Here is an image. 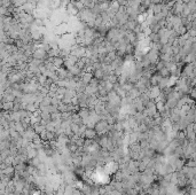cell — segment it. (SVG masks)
Returning <instances> with one entry per match:
<instances>
[{
	"label": "cell",
	"mask_w": 196,
	"mask_h": 195,
	"mask_svg": "<svg viewBox=\"0 0 196 195\" xmlns=\"http://www.w3.org/2000/svg\"><path fill=\"white\" fill-rule=\"evenodd\" d=\"M78 17L81 20V22L86 23L88 25V28H92V27H95V20H96L98 15H95L92 9L84 8L83 11H79Z\"/></svg>",
	"instance_id": "6da1fadb"
},
{
	"label": "cell",
	"mask_w": 196,
	"mask_h": 195,
	"mask_svg": "<svg viewBox=\"0 0 196 195\" xmlns=\"http://www.w3.org/2000/svg\"><path fill=\"white\" fill-rule=\"evenodd\" d=\"M94 129H95V131L100 136H103V134H107V133H109V131L112 129V125H110L109 123L107 122L106 120H99L98 123L95 124L94 126Z\"/></svg>",
	"instance_id": "7a4b0ae2"
},
{
	"label": "cell",
	"mask_w": 196,
	"mask_h": 195,
	"mask_svg": "<svg viewBox=\"0 0 196 195\" xmlns=\"http://www.w3.org/2000/svg\"><path fill=\"white\" fill-rule=\"evenodd\" d=\"M148 95H149L150 100H153V101H155L157 98L160 97L162 94V88L160 87V86H151L149 90H148Z\"/></svg>",
	"instance_id": "3957f363"
},
{
	"label": "cell",
	"mask_w": 196,
	"mask_h": 195,
	"mask_svg": "<svg viewBox=\"0 0 196 195\" xmlns=\"http://www.w3.org/2000/svg\"><path fill=\"white\" fill-rule=\"evenodd\" d=\"M78 60H79V59H78L77 56L72 55V54H69L68 56L64 57V66H65L68 69L72 68L74 66H76V64H77Z\"/></svg>",
	"instance_id": "277c9868"
},
{
	"label": "cell",
	"mask_w": 196,
	"mask_h": 195,
	"mask_svg": "<svg viewBox=\"0 0 196 195\" xmlns=\"http://www.w3.org/2000/svg\"><path fill=\"white\" fill-rule=\"evenodd\" d=\"M32 57H33V59H38V60H44V61H45L46 57H48V54H47V51H45L44 48L38 47V48H36L35 52H33Z\"/></svg>",
	"instance_id": "5b68a950"
},
{
	"label": "cell",
	"mask_w": 196,
	"mask_h": 195,
	"mask_svg": "<svg viewBox=\"0 0 196 195\" xmlns=\"http://www.w3.org/2000/svg\"><path fill=\"white\" fill-rule=\"evenodd\" d=\"M21 9L25 13H28V14H32L33 11H36V5L35 4H32V2H30V1H27L25 4H24L22 7H20Z\"/></svg>",
	"instance_id": "8992f818"
},
{
	"label": "cell",
	"mask_w": 196,
	"mask_h": 195,
	"mask_svg": "<svg viewBox=\"0 0 196 195\" xmlns=\"http://www.w3.org/2000/svg\"><path fill=\"white\" fill-rule=\"evenodd\" d=\"M96 131H95V129L94 127H87L86 130H85V133H84V137L86 138V139H95L96 138Z\"/></svg>",
	"instance_id": "52a82bcc"
},
{
	"label": "cell",
	"mask_w": 196,
	"mask_h": 195,
	"mask_svg": "<svg viewBox=\"0 0 196 195\" xmlns=\"http://www.w3.org/2000/svg\"><path fill=\"white\" fill-rule=\"evenodd\" d=\"M65 11H67V13L69 14L70 16H72V15H78V14H79V11L77 9V7H76L72 2H71V4L65 8Z\"/></svg>",
	"instance_id": "ba28073f"
},
{
	"label": "cell",
	"mask_w": 196,
	"mask_h": 195,
	"mask_svg": "<svg viewBox=\"0 0 196 195\" xmlns=\"http://www.w3.org/2000/svg\"><path fill=\"white\" fill-rule=\"evenodd\" d=\"M14 172H15V168L13 165H9V166H6L5 169H2V174L4 176H6V177L11 178L14 174Z\"/></svg>",
	"instance_id": "9c48e42d"
},
{
	"label": "cell",
	"mask_w": 196,
	"mask_h": 195,
	"mask_svg": "<svg viewBox=\"0 0 196 195\" xmlns=\"http://www.w3.org/2000/svg\"><path fill=\"white\" fill-rule=\"evenodd\" d=\"M53 64L56 67V68H62L64 64V59L61 56H55L53 57Z\"/></svg>",
	"instance_id": "30bf717a"
},
{
	"label": "cell",
	"mask_w": 196,
	"mask_h": 195,
	"mask_svg": "<svg viewBox=\"0 0 196 195\" xmlns=\"http://www.w3.org/2000/svg\"><path fill=\"white\" fill-rule=\"evenodd\" d=\"M15 107V103L14 102H2V109H4V111L5 110H13Z\"/></svg>",
	"instance_id": "8fae6325"
},
{
	"label": "cell",
	"mask_w": 196,
	"mask_h": 195,
	"mask_svg": "<svg viewBox=\"0 0 196 195\" xmlns=\"http://www.w3.org/2000/svg\"><path fill=\"white\" fill-rule=\"evenodd\" d=\"M71 2H72V0H61V7L62 8H67Z\"/></svg>",
	"instance_id": "7c38bea8"
}]
</instances>
